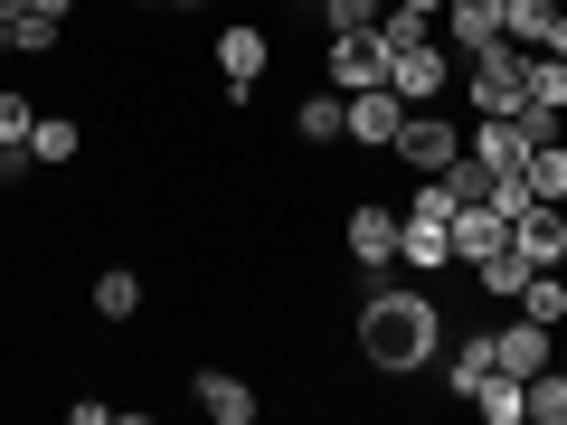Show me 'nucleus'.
I'll list each match as a JSON object with an SVG mask.
<instances>
[{"mask_svg": "<svg viewBox=\"0 0 567 425\" xmlns=\"http://www.w3.org/2000/svg\"><path fill=\"white\" fill-rule=\"evenodd\" d=\"M445 341V303L435 293H360V369L379 379H416Z\"/></svg>", "mask_w": 567, "mask_h": 425, "instance_id": "f257e3e1", "label": "nucleus"}, {"mask_svg": "<svg viewBox=\"0 0 567 425\" xmlns=\"http://www.w3.org/2000/svg\"><path fill=\"white\" fill-rule=\"evenodd\" d=\"M398 265H416V274H445L454 265V199L435 180H416V199L398 208Z\"/></svg>", "mask_w": 567, "mask_h": 425, "instance_id": "f03ea898", "label": "nucleus"}, {"mask_svg": "<svg viewBox=\"0 0 567 425\" xmlns=\"http://www.w3.org/2000/svg\"><path fill=\"white\" fill-rule=\"evenodd\" d=\"M529 48L520 39H492V48H473V58H464V104H473V114H520V104H529Z\"/></svg>", "mask_w": 567, "mask_h": 425, "instance_id": "7ed1b4c3", "label": "nucleus"}, {"mask_svg": "<svg viewBox=\"0 0 567 425\" xmlns=\"http://www.w3.org/2000/svg\"><path fill=\"white\" fill-rule=\"evenodd\" d=\"M388 152H398V162L416 170V180H435V170H445L454 152H464V123H454L445 104H406V123H398V142H388Z\"/></svg>", "mask_w": 567, "mask_h": 425, "instance_id": "20e7f679", "label": "nucleus"}, {"mask_svg": "<svg viewBox=\"0 0 567 425\" xmlns=\"http://www.w3.org/2000/svg\"><path fill=\"white\" fill-rule=\"evenodd\" d=\"M208 58H218V85H227V104H246L265 85V66H275V39H265L256 20H227L218 39H208Z\"/></svg>", "mask_w": 567, "mask_h": 425, "instance_id": "39448f33", "label": "nucleus"}, {"mask_svg": "<svg viewBox=\"0 0 567 425\" xmlns=\"http://www.w3.org/2000/svg\"><path fill=\"white\" fill-rule=\"evenodd\" d=\"M322 76L341 85V95H360V85H388V48H379V29H331Z\"/></svg>", "mask_w": 567, "mask_h": 425, "instance_id": "423d86ee", "label": "nucleus"}, {"mask_svg": "<svg viewBox=\"0 0 567 425\" xmlns=\"http://www.w3.org/2000/svg\"><path fill=\"white\" fill-rule=\"evenodd\" d=\"M406 123V95H388V85H360V95H341V142H360V152H388Z\"/></svg>", "mask_w": 567, "mask_h": 425, "instance_id": "0eeeda50", "label": "nucleus"}, {"mask_svg": "<svg viewBox=\"0 0 567 425\" xmlns=\"http://www.w3.org/2000/svg\"><path fill=\"white\" fill-rule=\"evenodd\" d=\"M388 95H406V104H445L454 95V58L435 39L425 48H398V58H388Z\"/></svg>", "mask_w": 567, "mask_h": 425, "instance_id": "6e6552de", "label": "nucleus"}, {"mask_svg": "<svg viewBox=\"0 0 567 425\" xmlns=\"http://www.w3.org/2000/svg\"><path fill=\"white\" fill-rule=\"evenodd\" d=\"M341 246H350V265H360V274H388V265H398V208L360 199V208L341 218Z\"/></svg>", "mask_w": 567, "mask_h": 425, "instance_id": "1a4fd4ad", "label": "nucleus"}, {"mask_svg": "<svg viewBox=\"0 0 567 425\" xmlns=\"http://www.w3.org/2000/svg\"><path fill=\"white\" fill-rule=\"evenodd\" d=\"M511 246H520L529 265H567V208L558 199H529L520 218H511Z\"/></svg>", "mask_w": 567, "mask_h": 425, "instance_id": "9d476101", "label": "nucleus"}, {"mask_svg": "<svg viewBox=\"0 0 567 425\" xmlns=\"http://www.w3.org/2000/svg\"><path fill=\"white\" fill-rule=\"evenodd\" d=\"M189 397H199L208 425H256V387H246L237 369H199V379H189Z\"/></svg>", "mask_w": 567, "mask_h": 425, "instance_id": "9b49d317", "label": "nucleus"}, {"mask_svg": "<svg viewBox=\"0 0 567 425\" xmlns=\"http://www.w3.org/2000/svg\"><path fill=\"white\" fill-rule=\"evenodd\" d=\"M492 341H502V369H511V379H539V369L558 360V331L529 322V312H520V322H492Z\"/></svg>", "mask_w": 567, "mask_h": 425, "instance_id": "f8f14e48", "label": "nucleus"}, {"mask_svg": "<svg viewBox=\"0 0 567 425\" xmlns=\"http://www.w3.org/2000/svg\"><path fill=\"white\" fill-rule=\"evenodd\" d=\"M445 29H454V48H492V39H511V0H445Z\"/></svg>", "mask_w": 567, "mask_h": 425, "instance_id": "ddd939ff", "label": "nucleus"}, {"mask_svg": "<svg viewBox=\"0 0 567 425\" xmlns=\"http://www.w3.org/2000/svg\"><path fill=\"white\" fill-rule=\"evenodd\" d=\"M492 369H502V341H492V331H464V341H454V360H445V397H473Z\"/></svg>", "mask_w": 567, "mask_h": 425, "instance_id": "4468645a", "label": "nucleus"}, {"mask_svg": "<svg viewBox=\"0 0 567 425\" xmlns=\"http://www.w3.org/2000/svg\"><path fill=\"white\" fill-rule=\"evenodd\" d=\"M492 246H511V218H502V208H454V265H483Z\"/></svg>", "mask_w": 567, "mask_h": 425, "instance_id": "2eb2a0df", "label": "nucleus"}, {"mask_svg": "<svg viewBox=\"0 0 567 425\" xmlns=\"http://www.w3.org/2000/svg\"><path fill=\"white\" fill-rule=\"evenodd\" d=\"M473 416H483V425H529V379H511V369H492V379L473 387Z\"/></svg>", "mask_w": 567, "mask_h": 425, "instance_id": "dca6fc26", "label": "nucleus"}, {"mask_svg": "<svg viewBox=\"0 0 567 425\" xmlns=\"http://www.w3.org/2000/svg\"><path fill=\"white\" fill-rule=\"evenodd\" d=\"M529 274H539V265H529V256H520V246H492V256H483V265H473V283H483L492 303H520V283H529Z\"/></svg>", "mask_w": 567, "mask_h": 425, "instance_id": "f3484780", "label": "nucleus"}, {"mask_svg": "<svg viewBox=\"0 0 567 425\" xmlns=\"http://www.w3.org/2000/svg\"><path fill=\"white\" fill-rule=\"evenodd\" d=\"M85 152V123H66V114H39V133H29V162L39 170H66Z\"/></svg>", "mask_w": 567, "mask_h": 425, "instance_id": "a211bd4d", "label": "nucleus"}, {"mask_svg": "<svg viewBox=\"0 0 567 425\" xmlns=\"http://www.w3.org/2000/svg\"><path fill=\"white\" fill-rule=\"evenodd\" d=\"M133 312H142V274L133 265H104L95 274V322H133Z\"/></svg>", "mask_w": 567, "mask_h": 425, "instance_id": "6ab92c4d", "label": "nucleus"}, {"mask_svg": "<svg viewBox=\"0 0 567 425\" xmlns=\"http://www.w3.org/2000/svg\"><path fill=\"white\" fill-rule=\"evenodd\" d=\"M520 312H529V322H548V331L567 322V274H558V265H539V274L520 283Z\"/></svg>", "mask_w": 567, "mask_h": 425, "instance_id": "aec40b11", "label": "nucleus"}, {"mask_svg": "<svg viewBox=\"0 0 567 425\" xmlns=\"http://www.w3.org/2000/svg\"><path fill=\"white\" fill-rule=\"evenodd\" d=\"M520 170H529V199H558V208H567V133H558V142H539Z\"/></svg>", "mask_w": 567, "mask_h": 425, "instance_id": "412c9836", "label": "nucleus"}, {"mask_svg": "<svg viewBox=\"0 0 567 425\" xmlns=\"http://www.w3.org/2000/svg\"><path fill=\"white\" fill-rule=\"evenodd\" d=\"M435 189H445V199H454V208H483V199H492V170H483V162H473V152H454V162H445V170H435Z\"/></svg>", "mask_w": 567, "mask_h": 425, "instance_id": "4be33fe9", "label": "nucleus"}, {"mask_svg": "<svg viewBox=\"0 0 567 425\" xmlns=\"http://www.w3.org/2000/svg\"><path fill=\"white\" fill-rule=\"evenodd\" d=\"M293 133H303L312 152H322V142H341V85H331V95H303V104H293Z\"/></svg>", "mask_w": 567, "mask_h": 425, "instance_id": "5701e85b", "label": "nucleus"}, {"mask_svg": "<svg viewBox=\"0 0 567 425\" xmlns=\"http://www.w3.org/2000/svg\"><path fill=\"white\" fill-rule=\"evenodd\" d=\"M29 133H39V104H29L20 85H0V162H10V152H29Z\"/></svg>", "mask_w": 567, "mask_h": 425, "instance_id": "b1692460", "label": "nucleus"}, {"mask_svg": "<svg viewBox=\"0 0 567 425\" xmlns=\"http://www.w3.org/2000/svg\"><path fill=\"white\" fill-rule=\"evenodd\" d=\"M529 104H548V114H567V58H548V48H529Z\"/></svg>", "mask_w": 567, "mask_h": 425, "instance_id": "393cba45", "label": "nucleus"}, {"mask_svg": "<svg viewBox=\"0 0 567 425\" xmlns=\"http://www.w3.org/2000/svg\"><path fill=\"white\" fill-rule=\"evenodd\" d=\"M58 29H66V20H48V10H20V20H10V48H20V58H58Z\"/></svg>", "mask_w": 567, "mask_h": 425, "instance_id": "a878e982", "label": "nucleus"}, {"mask_svg": "<svg viewBox=\"0 0 567 425\" xmlns=\"http://www.w3.org/2000/svg\"><path fill=\"white\" fill-rule=\"evenodd\" d=\"M529 425H567V379H558V360L529 379Z\"/></svg>", "mask_w": 567, "mask_h": 425, "instance_id": "bb28decb", "label": "nucleus"}, {"mask_svg": "<svg viewBox=\"0 0 567 425\" xmlns=\"http://www.w3.org/2000/svg\"><path fill=\"white\" fill-rule=\"evenodd\" d=\"M379 10H388V0H322L312 20H322V29H379Z\"/></svg>", "mask_w": 567, "mask_h": 425, "instance_id": "cd10ccee", "label": "nucleus"}, {"mask_svg": "<svg viewBox=\"0 0 567 425\" xmlns=\"http://www.w3.org/2000/svg\"><path fill=\"white\" fill-rule=\"evenodd\" d=\"M29 10H48V20H66V10H76V0H29Z\"/></svg>", "mask_w": 567, "mask_h": 425, "instance_id": "c85d7f7f", "label": "nucleus"}, {"mask_svg": "<svg viewBox=\"0 0 567 425\" xmlns=\"http://www.w3.org/2000/svg\"><path fill=\"white\" fill-rule=\"evenodd\" d=\"M20 10H29V0H0V20H20Z\"/></svg>", "mask_w": 567, "mask_h": 425, "instance_id": "c756f323", "label": "nucleus"}, {"mask_svg": "<svg viewBox=\"0 0 567 425\" xmlns=\"http://www.w3.org/2000/svg\"><path fill=\"white\" fill-rule=\"evenodd\" d=\"M406 10H435V20H445V0H406Z\"/></svg>", "mask_w": 567, "mask_h": 425, "instance_id": "7c9ffc66", "label": "nucleus"}, {"mask_svg": "<svg viewBox=\"0 0 567 425\" xmlns=\"http://www.w3.org/2000/svg\"><path fill=\"white\" fill-rule=\"evenodd\" d=\"M171 10H218V0H171Z\"/></svg>", "mask_w": 567, "mask_h": 425, "instance_id": "2f4dec72", "label": "nucleus"}, {"mask_svg": "<svg viewBox=\"0 0 567 425\" xmlns=\"http://www.w3.org/2000/svg\"><path fill=\"white\" fill-rule=\"evenodd\" d=\"M133 10H171V0H133Z\"/></svg>", "mask_w": 567, "mask_h": 425, "instance_id": "473e14b6", "label": "nucleus"}, {"mask_svg": "<svg viewBox=\"0 0 567 425\" xmlns=\"http://www.w3.org/2000/svg\"><path fill=\"white\" fill-rule=\"evenodd\" d=\"M558 379H567V350H558Z\"/></svg>", "mask_w": 567, "mask_h": 425, "instance_id": "72a5a7b5", "label": "nucleus"}, {"mask_svg": "<svg viewBox=\"0 0 567 425\" xmlns=\"http://www.w3.org/2000/svg\"><path fill=\"white\" fill-rule=\"evenodd\" d=\"M303 10H322V0H303Z\"/></svg>", "mask_w": 567, "mask_h": 425, "instance_id": "f704fd0d", "label": "nucleus"}]
</instances>
